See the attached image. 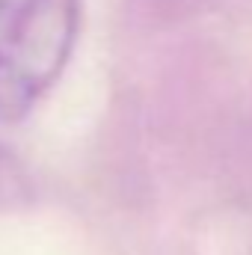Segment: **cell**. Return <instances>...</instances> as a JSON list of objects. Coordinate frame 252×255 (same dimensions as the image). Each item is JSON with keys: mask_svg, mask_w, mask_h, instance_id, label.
I'll return each instance as SVG.
<instances>
[{"mask_svg": "<svg viewBox=\"0 0 252 255\" xmlns=\"http://www.w3.org/2000/svg\"><path fill=\"white\" fill-rule=\"evenodd\" d=\"M83 0H0V119H24L63 77Z\"/></svg>", "mask_w": 252, "mask_h": 255, "instance_id": "cell-1", "label": "cell"}, {"mask_svg": "<svg viewBox=\"0 0 252 255\" xmlns=\"http://www.w3.org/2000/svg\"><path fill=\"white\" fill-rule=\"evenodd\" d=\"M33 199V181L24 163L0 142V214L18 211Z\"/></svg>", "mask_w": 252, "mask_h": 255, "instance_id": "cell-2", "label": "cell"}]
</instances>
